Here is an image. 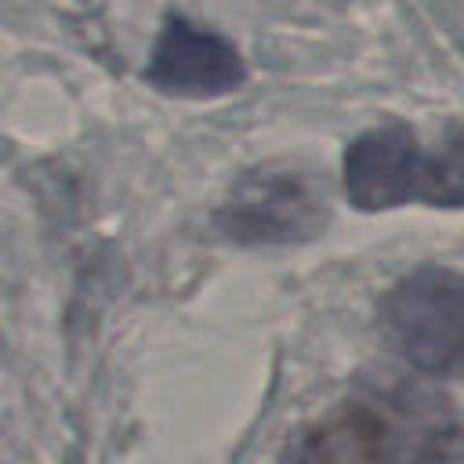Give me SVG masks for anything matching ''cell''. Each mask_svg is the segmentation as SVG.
Returning <instances> with one entry per match:
<instances>
[{"mask_svg": "<svg viewBox=\"0 0 464 464\" xmlns=\"http://www.w3.org/2000/svg\"><path fill=\"white\" fill-rule=\"evenodd\" d=\"M395 450V428L370 402H341L334 413L297 435L286 464H384Z\"/></svg>", "mask_w": 464, "mask_h": 464, "instance_id": "5", "label": "cell"}, {"mask_svg": "<svg viewBox=\"0 0 464 464\" xmlns=\"http://www.w3.org/2000/svg\"><path fill=\"white\" fill-rule=\"evenodd\" d=\"M145 80L174 98H218L246 80V62L236 44L185 14H167Z\"/></svg>", "mask_w": 464, "mask_h": 464, "instance_id": "4", "label": "cell"}, {"mask_svg": "<svg viewBox=\"0 0 464 464\" xmlns=\"http://www.w3.org/2000/svg\"><path fill=\"white\" fill-rule=\"evenodd\" d=\"M410 464H460V428H457V420L431 424L420 435Z\"/></svg>", "mask_w": 464, "mask_h": 464, "instance_id": "6", "label": "cell"}, {"mask_svg": "<svg viewBox=\"0 0 464 464\" xmlns=\"http://www.w3.org/2000/svg\"><path fill=\"white\" fill-rule=\"evenodd\" d=\"M341 185L359 210H392L402 203L460 207V138L450 130L439 152H428L410 127H370L341 156Z\"/></svg>", "mask_w": 464, "mask_h": 464, "instance_id": "1", "label": "cell"}, {"mask_svg": "<svg viewBox=\"0 0 464 464\" xmlns=\"http://www.w3.org/2000/svg\"><path fill=\"white\" fill-rule=\"evenodd\" d=\"M460 276L442 265H424L402 276L381 297V330L388 344L431 377H453L460 366Z\"/></svg>", "mask_w": 464, "mask_h": 464, "instance_id": "3", "label": "cell"}, {"mask_svg": "<svg viewBox=\"0 0 464 464\" xmlns=\"http://www.w3.org/2000/svg\"><path fill=\"white\" fill-rule=\"evenodd\" d=\"M330 203L323 185L294 163H265L246 170L218 207V228L246 246H283L323 236Z\"/></svg>", "mask_w": 464, "mask_h": 464, "instance_id": "2", "label": "cell"}]
</instances>
